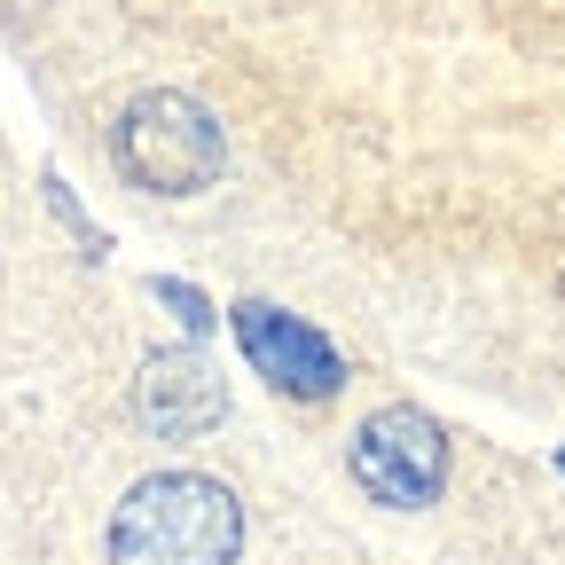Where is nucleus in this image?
<instances>
[{
  "instance_id": "nucleus-2",
  "label": "nucleus",
  "mask_w": 565,
  "mask_h": 565,
  "mask_svg": "<svg viewBox=\"0 0 565 565\" xmlns=\"http://www.w3.org/2000/svg\"><path fill=\"white\" fill-rule=\"evenodd\" d=\"M110 158H118V173L134 189H150V196H196V189L221 181L228 141H221V126H212L204 103H189L173 87H150V95H134L118 110Z\"/></svg>"
},
{
  "instance_id": "nucleus-4",
  "label": "nucleus",
  "mask_w": 565,
  "mask_h": 565,
  "mask_svg": "<svg viewBox=\"0 0 565 565\" xmlns=\"http://www.w3.org/2000/svg\"><path fill=\"white\" fill-rule=\"evenodd\" d=\"M236 338H244V353H252V370H259L275 393H291V401H330V393L345 385L330 338L307 330L299 315H282V307H259V299L236 307Z\"/></svg>"
},
{
  "instance_id": "nucleus-3",
  "label": "nucleus",
  "mask_w": 565,
  "mask_h": 565,
  "mask_svg": "<svg viewBox=\"0 0 565 565\" xmlns=\"http://www.w3.org/2000/svg\"><path fill=\"white\" fill-rule=\"evenodd\" d=\"M345 463H353L370 503L416 511V503H433L440 479H448V440H440V424L424 408H377L362 433H353Z\"/></svg>"
},
{
  "instance_id": "nucleus-5",
  "label": "nucleus",
  "mask_w": 565,
  "mask_h": 565,
  "mask_svg": "<svg viewBox=\"0 0 565 565\" xmlns=\"http://www.w3.org/2000/svg\"><path fill=\"white\" fill-rule=\"evenodd\" d=\"M221 408H228V393H221V377H212L196 353H158V362L141 370V385H134V416L150 424L158 440H196V433H212Z\"/></svg>"
},
{
  "instance_id": "nucleus-1",
  "label": "nucleus",
  "mask_w": 565,
  "mask_h": 565,
  "mask_svg": "<svg viewBox=\"0 0 565 565\" xmlns=\"http://www.w3.org/2000/svg\"><path fill=\"white\" fill-rule=\"evenodd\" d=\"M244 511L204 471H158L110 511V565H236Z\"/></svg>"
}]
</instances>
